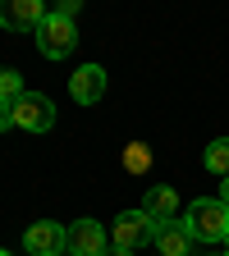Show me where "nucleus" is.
<instances>
[{
	"instance_id": "f257e3e1",
	"label": "nucleus",
	"mask_w": 229,
	"mask_h": 256,
	"mask_svg": "<svg viewBox=\"0 0 229 256\" xmlns=\"http://www.w3.org/2000/svg\"><path fill=\"white\" fill-rule=\"evenodd\" d=\"M183 224L192 242H229V206L220 197H197L183 210Z\"/></svg>"
},
{
	"instance_id": "f03ea898",
	"label": "nucleus",
	"mask_w": 229,
	"mask_h": 256,
	"mask_svg": "<svg viewBox=\"0 0 229 256\" xmlns=\"http://www.w3.org/2000/svg\"><path fill=\"white\" fill-rule=\"evenodd\" d=\"M74 46H78V28H74V18H64V14H46L42 18V28H37V50L46 55V60H64V55H74Z\"/></svg>"
},
{
	"instance_id": "7ed1b4c3",
	"label": "nucleus",
	"mask_w": 229,
	"mask_h": 256,
	"mask_svg": "<svg viewBox=\"0 0 229 256\" xmlns=\"http://www.w3.org/2000/svg\"><path fill=\"white\" fill-rule=\"evenodd\" d=\"M110 238H115V247H124V252H138V247L156 242V220H151L142 206H138V210H119L115 224H110Z\"/></svg>"
},
{
	"instance_id": "20e7f679",
	"label": "nucleus",
	"mask_w": 229,
	"mask_h": 256,
	"mask_svg": "<svg viewBox=\"0 0 229 256\" xmlns=\"http://www.w3.org/2000/svg\"><path fill=\"white\" fill-rule=\"evenodd\" d=\"M14 128H23V133H51L55 128V101L42 92H23L14 101Z\"/></svg>"
},
{
	"instance_id": "39448f33",
	"label": "nucleus",
	"mask_w": 229,
	"mask_h": 256,
	"mask_svg": "<svg viewBox=\"0 0 229 256\" xmlns=\"http://www.w3.org/2000/svg\"><path fill=\"white\" fill-rule=\"evenodd\" d=\"M23 252H28V256H60V252H69V229H60L55 220H37V224H28V234H23Z\"/></svg>"
},
{
	"instance_id": "423d86ee",
	"label": "nucleus",
	"mask_w": 229,
	"mask_h": 256,
	"mask_svg": "<svg viewBox=\"0 0 229 256\" xmlns=\"http://www.w3.org/2000/svg\"><path fill=\"white\" fill-rule=\"evenodd\" d=\"M51 10L42 5V0H0V28L5 32H37L42 28V18H46Z\"/></svg>"
},
{
	"instance_id": "0eeeda50",
	"label": "nucleus",
	"mask_w": 229,
	"mask_h": 256,
	"mask_svg": "<svg viewBox=\"0 0 229 256\" xmlns=\"http://www.w3.org/2000/svg\"><path fill=\"white\" fill-rule=\"evenodd\" d=\"M69 96L78 106H96L106 96V69L101 64H83V69L69 74Z\"/></svg>"
},
{
	"instance_id": "6e6552de",
	"label": "nucleus",
	"mask_w": 229,
	"mask_h": 256,
	"mask_svg": "<svg viewBox=\"0 0 229 256\" xmlns=\"http://www.w3.org/2000/svg\"><path fill=\"white\" fill-rule=\"evenodd\" d=\"M156 252L160 256H197V242H192L183 220H165V224H156Z\"/></svg>"
},
{
	"instance_id": "1a4fd4ad",
	"label": "nucleus",
	"mask_w": 229,
	"mask_h": 256,
	"mask_svg": "<svg viewBox=\"0 0 229 256\" xmlns=\"http://www.w3.org/2000/svg\"><path fill=\"white\" fill-rule=\"evenodd\" d=\"M106 229L96 220H74L69 224V252L74 256H106Z\"/></svg>"
},
{
	"instance_id": "9d476101",
	"label": "nucleus",
	"mask_w": 229,
	"mask_h": 256,
	"mask_svg": "<svg viewBox=\"0 0 229 256\" xmlns=\"http://www.w3.org/2000/svg\"><path fill=\"white\" fill-rule=\"evenodd\" d=\"M142 210L156 220V224H165V220H179V192L170 183H156L147 188V197H142Z\"/></svg>"
},
{
	"instance_id": "9b49d317",
	"label": "nucleus",
	"mask_w": 229,
	"mask_h": 256,
	"mask_svg": "<svg viewBox=\"0 0 229 256\" xmlns=\"http://www.w3.org/2000/svg\"><path fill=\"white\" fill-rule=\"evenodd\" d=\"M202 165H206V170H211L215 178H229V138H215V142L206 146Z\"/></svg>"
},
{
	"instance_id": "f8f14e48",
	"label": "nucleus",
	"mask_w": 229,
	"mask_h": 256,
	"mask_svg": "<svg viewBox=\"0 0 229 256\" xmlns=\"http://www.w3.org/2000/svg\"><path fill=\"white\" fill-rule=\"evenodd\" d=\"M124 170L128 174H147L151 170V146L147 142H128L124 146Z\"/></svg>"
},
{
	"instance_id": "ddd939ff",
	"label": "nucleus",
	"mask_w": 229,
	"mask_h": 256,
	"mask_svg": "<svg viewBox=\"0 0 229 256\" xmlns=\"http://www.w3.org/2000/svg\"><path fill=\"white\" fill-rule=\"evenodd\" d=\"M23 96V74L19 69H0V106H14Z\"/></svg>"
},
{
	"instance_id": "4468645a",
	"label": "nucleus",
	"mask_w": 229,
	"mask_h": 256,
	"mask_svg": "<svg viewBox=\"0 0 229 256\" xmlns=\"http://www.w3.org/2000/svg\"><path fill=\"white\" fill-rule=\"evenodd\" d=\"M55 14H64V18H74V14H78V0H60V5H55Z\"/></svg>"
},
{
	"instance_id": "2eb2a0df",
	"label": "nucleus",
	"mask_w": 229,
	"mask_h": 256,
	"mask_svg": "<svg viewBox=\"0 0 229 256\" xmlns=\"http://www.w3.org/2000/svg\"><path fill=\"white\" fill-rule=\"evenodd\" d=\"M5 128H14V106H0V133Z\"/></svg>"
},
{
	"instance_id": "dca6fc26",
	"label": "nucleus",
	"mask_w": 229,
	"mask_h": 256,
	"mask_svg": "<svg viewBox=\"0 0 229 256\" xmlns=\"http://www.w3.org/2000/svg\"><path fill=\"white\" fill-rule=\"evenodd\" d=\"M220 202H224V206H229V178H224V183H220Z\"/></svg>"
},
{
	"instance_id": "f3484780",
	"label": "nucleus",
	"mask_w": 229,
	"mask_h": 256,
	"mask_svg": "<svg viewBox=\"0 0 229 256\" xmlns=\"http://www.w3.org/2000/svg\"><path fill=\"white\" fill-rule=\"evenodd\" d=\"M106 256H133V252H124V247H110V252H106Z\"/></svg>"
},
{
	"instance_id": "a211bd4d",
	"label": "nucleus",
	"mask_w": 229,
	"mask_h": 256,
	"mask_svg": "<svg viewBox=\"0 0 229 256\" xmlns=\"http://www.w3.org/2000/svg\"><path fill=\"white\" fill-rule=\"evenodd\" d=\"M0 256H14V252H5V247H0Z\"/></svg>"
},
{
	"instance_id": "6ab92c4d",
	"label": "nucleus",
	"mask_w": 229,
	"mask_h": 256,
	"mask_svg": "<svg viewBox=\"0 0 229 256\" xmlns=\"http://www.w3.org/2000/svg\"><path fill=\"white\" fill-rule=\"evenodd\" d=\"M215 256H224V252H215Z\"/></svg>"
},
{
	"instance_id": "aec40b11",
	"label": "nucleus",
	"mask_w": 229,
	"mask_h": 256,
	"mask_svg": "<svg viewBox=\"0 0 229 256\" xmlns=\"http://www.w3.org/2000/svg\"><path fill=\"white\" fill-rule=\"evenodd\" d=\"M156 256H160V252H156Z\"/></svg>"
},
{
	"instance_id": "412c9836",
	"label": "nucleus",
	"mask_w": 229,
	"mask_h": 256,
	"mask_svg": "<svg viewBox=\"0 0 229 256\" xmlns=\"http://www.w3.org/2000/svg\"><path fill=\"white\" fill-rule=\"evenodd\" d=\"M224 256H229V252H224Z\"/></svg>"
}]
</instances>
